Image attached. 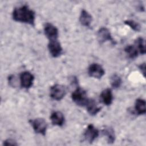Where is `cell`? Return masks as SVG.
I'll return each mask as SVG.
<instances>
[{
  "mask_svg": "<svg viewBox=\"0 0 146 146\" xmlns=\"http://www.w3.org/2000/svg\"><path fill=\"white\" fill-rule=\"evenodd\" d=\"M139 68L141 70V72L143 73V76H145V63H143L142 64H140L139 66Z\"/></svg>",
  "mask_w": 146,
  "mask_h": 146,
  "instance_id": "obj_23",
  "label": "cell"
},
{
  "mask_svg": "<svg viewBox=\"0 0 146 146\" xmlns=\"http://www.w3.org/2000/svg\"><path fill=\"white\" fill-rule=\"evenodd\" d=\"M34 79V75L29 71H24L20 75V83L22 88L28 89L33 84Z\"/></svg>",
  "mask_w": 146,
  "mask_h": 146,
  "instance_id": "obj_6",
  "label": "cell"
},
{
  "mask_svg": "<svg viewBox=\"0 0 146 146\" xmlns=\"http://www.w3.org/2000/svg\"><path fill=\"white\" fill-rule=\"evenodd\" d=\"M135 44L136 46V48L139 51V52L141 54H145V40L141 37H139L135 40Z\"/></svg>",
  "mask_w": 146,
  "mask_h": 146,
  "instance_id": "obj_19",
  "label": "cell"
},
{
  "mask_svg": "<svg viewBox=\"0 0 146 146\" xmlns=\"http://www.w3.org/2000/svg\"><path fill=\"white\" fill-rule=\"evenodd\" d=\"M146 103L144 99L139 98L136 100L135 104V110L137 114L144 115L146 113Z\"/></svg>",
  "mask_w": 146,
  "mask_h": 146,
  "instance_id": "obj_15",
  "label": "cell"
},
{
  "mask_svg": "<svg viewBox=\"0 0 146 146\" xmlns=\"http://www.w3.org/2000/svg\"><path fill=\"white\" fill-rule=\"evenodd\" d=\"M122 83V80L121 78L117 74H113L111 76L110 78V84L111 86L114 89L119 88Z\"/></svg>",
  "mask_w": 146,
  "mask_h": 146,
  "instance_id": "obj_18",
  "label": "cell"
},
{
  "mask_svg": "<svg viewBox=\"0 0 146 146\" xmlns=\"http://www.w3.org/2000/svg\"><path fill=\"white\" fill-rule=\"evenodd\" d=\"M3 145H17L18 144L15 141L12 139H7L3 141Z\"/></svg>",
  "mask_w": 146,
  "mask_h": 146,
  "instance_id": "obj_21",
  "label": "cell"
},
{
  "mask_svg": "<svg viewBox=\"0 0 146 146\" xmlns=\"http://www.w3.org/2000/svg\"><path fill=\"white\" fill-rule=\"evenodd\" d=\"M66 91L65 87L59 84H54L50 88V95L51 98L55 100H60L65 96Z\"/></svg>",
  "mask_w": 146,
  "mask_h": 146,
  "instance_id": "obj_4",
  "label": "cell"
},
{
  "mask_svg": "<svg viewBox=\"0 0 146 146\" xmlns=\"http://www.w3.org/2000/svg\"><path fill=\"white\" fill-rule=\"evenodd\" d=\"M29 121L31 124L34 131L36 133L43 136L46 135L47 125L46 121L43 118H36L33 120H30Z\"/></svg>",
  "mask_w": 146,
  "mask_h": 146,
  "instance_id": "obj_3",
  "label": "cell"
},
{
  "mask_svg": "<svg viewBox=\"0 0 146 146\" xmlns=\"http://www.w3.org/2000/svg\"><path fill=\"white\" fill-rule=\"evenodd\" d=\"M51 123L54 125L61 127L64 123V116L60 111H54L52 112L50 116Z\"/></svg>",
  "mask_w": 146,
  "mask_h": 146,
  "instance_id": "obj_11",
  "label": "cell"
},
{
  "mask_svg": "<svg viewBox=\"0 0 146 146\" xmlns=\"http://www.w3.org/2000/svg\"><path fill=\"white\" fill-rule=\"evenodd\" d=\"M97 38L100 43H103L107 41H110L112 43H115L110 30L105 27H102L99 29L97 33Z\"/></svg>",
  "mask_w": 146,
  "mask_h": 146,
  "instance_id": "obj_5",
  "label": "cell"
},
{
  "mask_svg": "<svg viewBox=\"0 0 146 146\" xmlns=\"http://www.w3.org/2000/svg\"><path fill=\"white\" fill-rule=\"evenodd\" d=\"M102 133L107 138L109 144H112L115 140V134L113 129L111 127H106L102 130Z\"/></svg>",
  "mask_w": 146,
  "mask_h": 146,
  "instance_id": "obj_16",
  "label": "cell"
},
{
  "mask_svg": "<svg viewBox=\"0 0 146 146\" xmlns=\"http://www.w3.org/2000/svg\"><path fill=\"white\" fill-rule=\"evenodd\" d=\"M99 132L94 125L89 124L84 132V137L86 141L92 143L99 136Z\"/></svg>",
  "mask_w": 146,
  "mask_h": 146,
  "instance_id": "obj_8",
  "label": "cell"
},
{
  "mask_svg": "<svg viewBox=\"0 0 146 146\" xmlns=\"http://www.w3.org/2000/svg\"><path fill=\"white\" fill-rule=\"evenodd\" d=\"M88 74L91 77L100 79L104 75L105 71L100 64L92 63L88 68Z\"/></svg>",
  "mask_w": 146,
  "mask_h": 146,
  "instance_id": "obj_7",
  "label": "cell"
},
{
  "mask_svg": "<svg viewBox=\"0 0 146 146\" xmlns=\"http://www.w3.org/2000/svg\"><path fill=\"white\" fill-rule=\"evenodd\" d=\"M12 17L13 19L16 22L28 23L31 26H34L35 13L26 5L15 7L13 11Z\"/></svg>",
  "mask_w": 146,
  "mask_h": 146,
  "instance_id": "obj_1",
  "label": "cell"
},
{
  "mask_svg": "<svg viewBox=\"0 0 146 146\" xmlns=\"http://www.w3.org/2000/svg\"><path fill=\"white\" fill-rule=\"evenodd\" d=\"M8 80H9V83L10 86H14V87L15 86L16 80L15 79V76L14 75H11V76H9Z\"/></svg>",
  "mask_w": 146,
  "mask_h": 146,
  "instance_id": "obj_22",
  "label": "cell"
},
{
  "mask_svg": "<svg viewBox=\"0 0 146 146\" xmlns=\"http://www.w3.org/2000/svg\"><path fill=\"white\" fill-rule=\"evenodd\" d=\"M48 48L50 54L54 58L59 56L62 54L63 51L61 44L58 39L49 40Z\"/></svg>",
  "mask_w": 146,
  "mask_h": 146,
  "instance_id": "obj_9",
  "label": "cell"
},
{
  "mask_svg": "<svg viewBox=\"0 0 146 146\" xmlns=\"http://www.w3.org/2000/svg\"><path fill=\"white\" fill-rule=\"evenodd\" d=\"M71 98L72 101L79 106H86L88 98L87 96V93L84 90L78 87L72 93Z\"/></svg>",
  "mask_w": 146,
  "mask_h": 146,
  "instance_id": "obj_2",
  "label": "cell"
},
{
  "mask_svg": "<svg viewBox=\"0 0 146 146\" xmlns=\"http://www.w3.org/2000/svg\"><path fill=\"white\" fill-rule=\"evenodd\" d=\"M100 100L103 104L106 106L111 104L113 100V95L111 90L110 88H106L102 91L100 95Z\"/></svg>",
  "mask_w": 146,
  "mask_h": 146,
  "instance_id": "obj_12",
  "label": "cell"
},
{
  "mask_svg": "<svg viewBox=\"0 0 146 146\" xmlns=\"http://www.w3.org/2000/svg\"><path fill=\"white\" fill-rule=\"evenodd\" d=\"M92 18L91 15L85 10H82L79 17V21L80 23L86 27H89L92 22Z\"/></svg>",
  "mask_w": 146,
  "mask_h": 146,
  "instance_id": "obj_14",
  "label": "cell"
},
{
  "mask_svg": "<svg viewBox=\"0 0 146 146\" xmlns=\"http://www.w3.org/2000/svg\"><path fill=\"white\" fill-rule=\"evenodd\" d=\"M124 23L129 26L133 30L135 31H139L140 30V25L133 20H127L124 21Z\"/></svg>",
  "mask_w": 146,
  "mask_h": 146,
  "instance_id": "obj_20",
  "label": "cell"
},
{
  "mask_svg": "<svg viewBox=\"0 0 146 146\" xmlns=\"http://www.w3.org/2000/svg\"><path fill=\"white\" fill-rule=\"evenodd\" d=\"M86 107L88 112L91 115H92V116L96 115L101 110L100 107L97 106L95 101L92 99H88L86 105Z\"/></svg>",
  "mask_w": 146,
  "mask_h": 146,
  "instance_id": "obj_13",
  "label": "cell"
},
{
  "mask_svg": "<svg viewBox=\"0 0 146 146\" xmlns=\"http://www.w3.org/2000/svg\"><path fill=\"white\" fill-rule=\"evenodd\" d=\"M44 33L49 40L58 39V30L52 24L46 23L44 25Z\"/></svg>",
  "mask_w": 146,
  "mask_h": 146,
  "instance_id": "obj_10",
  "label": "cell"
},
{
  "mask_svg": "<svg viewBox=\"0 0 146 146\" xmlns=\"http://www.w3.org/2000/svg\"><path fill=\"white\" fill-rule=\"evenodd\" d=\"M124 51L127 54L128 57L131 59L136 58L139 54V51L133 45H128L124 48Z\"/></svg>",
  "mask_w": 146,
  "mask_h": 146,
  "instance_id": "obj_17",
  "label": "cell"
}]
</instances>
